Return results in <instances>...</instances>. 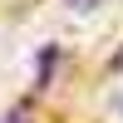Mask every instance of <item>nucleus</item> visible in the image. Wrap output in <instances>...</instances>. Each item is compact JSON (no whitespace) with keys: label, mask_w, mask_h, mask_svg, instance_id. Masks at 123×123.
Segmentation results:
<instances>
[{"label":"nucleus","mask_w":123,"mask_h":123,"mask_svg":"<svg viewBox=\"0 0 123 123\" xmlns=\"http://www.w3.org/2000/svg\"><path fill=\"white\" fill-rule=\"evenodd\" d=\"M5 123H25V108H20V113H10V118H5Z\"/></svg>","instance_id":"1"}]
</instances>
